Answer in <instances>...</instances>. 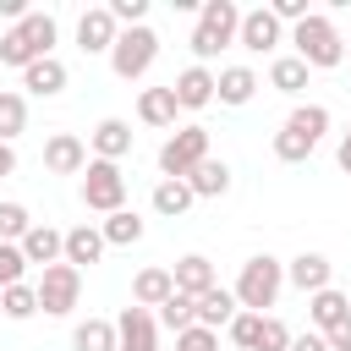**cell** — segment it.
<instances>
[{"label":"cell","mask_w":351,"mask_h":351,"mask_svg":"<svg viewBox=\"0 0 351 351\" xmlns=\"http://www.w3.org/2000/svg\"><path fill=\"white\" fill-rule=\"evenodd\" d=\"M55 38H60L55 16H49V11H27L22 22H11V27H5V38H0V66L27 71L33 60L55 55Z\"/></svg>","instance_id":"obj_1"},{"label":"cell","mask_w":351,"mask_h":351,"mask_svg":"<svg viewBox=\"0 0 351 351\" xmlns=\"http://www.w3.org/2000/svg\"><path fill=\"white\" fill-rule=\"evenodd\" d=\"M280 291H285V263L269 258V252L247 258L241 274H236V285H230V296H236L241 313H269V307L280 302Z\"/></svg>","instance_id":"obj_2"},{"label":"cell","mask_w":351,"mask_h":351,"mask_svg":"<svg viewBox=\"0 0 351 351\" xmlns=\"http://www.w3.org/2000/svg\"><path fill=\"white\" fill-rule=\"evenodd\" d=\"M291 44H296V60H302L307 71H329V66L346 60V38L335 33V22H329L324 11H307V16L291 27Z\"/></svg>","instance_id":"obj_3"},{"label":"cell","mask_w":351,"mask_h":351,"mask_svg":"<svg viewBox=\"0 0 351 351\" xmlns=\"http://www.w3.org/2000/svg\"><path fill=\"white\" fill-rule=\"evenodd\" d=\"M236 27H241V5L236 0H203L197 5V27H192V55L197 66H208L219 49L236 44Z\"/></svg>","instance_id":"obj_4"},{"label":"cell","mask_w":351,"mask_h":351,"mask_svg":"<svg viewBox=\"0 0 351 351\" xmlns=\"http://www.w3.org/2000/svg\"><path fill=\"white\" fill-rule=\"evenodd\" d=\"M159 60V33L143 22V27H121L115 33V44H110V71L121 77V82H137V77H148V66Z\"/></svg>","instance_id":"obj_5"},{"label":"cell","mask_w":351,"mask_h":351,"mask_svg":"<svg viewBox=\"0 0 351 351\" xmlns=\"http://www.w3.org/2000/svg\"><path fill=\"white\" fill-rule=\"evenodd\" d=\"M203 159H208V132H203V126H181V132H170L165 148H159V176H165V181H186Z\"/></svg>","instance_id":"obj_6"},{"label":"cell","mask_w":351,"mask_h":351,"mask_svg":"<svg viewBox=\"0 0 351 351\" xmlns=\"http://www.w3.org/2000/svg\"><path fill=\"white\" fill-rule=\"evenodd\" d=\"M82 203H88L93 214H115V208H126V176H121V165H110V159H88V170H82Z\"/></svg>","instance_id":"obj_7"},{"label":"cell","mask_w":351,"mask_h":351,"mask_svg":"<svg viewBox=\"0 0 351 351\" xmlns=\"http://www.w3.org/2000/svg\"><path fill=\"white\" fill-rule=\"evenodd\" d=\"M38 313H49V318H66L71 307H77V296H82V269H71V263H49L44 274H38Z\"/></svg>","instance_id":"obj_8"},{"label":"cell","mask_w":351,"mask_h":351,"mask_svg":"<svg viewBox=\"0 0 351 351\" xmlns=\"http://www.w3.org/2000/svg\"><path fill=\"white\" fill-rule=\"evenodd\" d=\"M236 44H241V49H252V55H274V49L285 44V27L274 22V11H269V5H258V11H241Z\"/></svg>","instance_id":"obj_9"},{"label":"cell","mask_w":351,"mask_h":351,"mask_svg":"<svg viewBox=\"0 0 351 351\" xmlns=\"http://www.w3.org/2000/svg\"><path fill=\"white\" fill-rule=\"evenodd\" d=\"M115 351H159V324H154V313L148 307H121V318H115Z\"/></svg>","instance_id":"obj_10"},{"label":"cell","mask_w":351,"mask_h":351,"mask_svg":"<svg viewBox=\"0 0 351 351\" xmlns=\"http://www.w3.org/2000/svg\"><path fill=\"white\" fill-rule=\"evenodd\" d=\"M44 170H49V176H82V170H88V143H82L77 132H55V137L44 143Z\"/></svg>","instance_id":"obj_11"},{"label":"cell","mask_w":351,"mask_h":351,"mask_svg":"<svg viewBox=\"0 0 351 351\" xmlns=\"http://www.w3.org/2000/svg\"><path fill=\"white\" fill-rule=\"evenodd\" d=\"M115 16L104 11V5H88L82 16H77V49L82 55H110V44H115Z\"/></svg>","instance_id":"obj_12"},{"label":"cell","mask_w":351,"mask_h":351,"mask_svg":"<svg viewBox=\"0 0 351 351\" xmlns=\"http://www.w3.org/2000/svg\"><path fill=\"white\" fill-rule=\"evenodd\" d=\"M88 154H93V159H110V165H121V159L132 154V126H126L121 115H104V121L93 126V137H88Z\"/></svg>","instance_id":"obj_13"},{"label":"cell","mask_w":351,"mask_h":351,"mask_svg":"<svg viewBox=\"0 0 351 351\" xmlns=\"http://www.w3.org/2000/svg\"><path fill=\"white\" fill-rule=\"evenodd\" d=\"M329 274H335V263H329L324 252H296V258L285 263V280H291L302 296H318V291H329Z\"/></svg>","instance_id":"obj_14"},{"label":"cell","mask_w":351,"mask_h":351,"mask_svg":"<svg viewBox=\"0 0 351 351\" xmlns=\"http://www.w3.org/2000/svg\"><path fill=\"white\" fill-rule=\"evenodd\" d=\"M170 93H176V104H181V110H208V104H214V71L192 60V66L170 82Z\"/></svg>","instance_id":"obj_15"},{"label":"cell","mask_w":351,"mask_h":351,"mask_svg":"<svg viewBox=\"0 0 351 351\" xmlns=\"http://www.w3.org/2000/svg\"><path fill=\"white\" fill-rule=\"evenodd\" d=\"M252 93H258V71H252V66H225V71H214V99H219V104L241 110V104H252Z\"/></svg>","instance_id":"obj_16"},{"label":"cell","mask_w":351,"mask_h":351,"mask_svg":"<svg viewBox=\"0 0 351 351\" xmlns=\"http://www.w3.org/2000/svg\"><path fill=\"white\" fill-rule=\"evenodd\" d=\"M22 247V258L27 263H38V269H49V263H60V247H66V230H55V225H38L33 219V230L16 241Z\"/></svg>","instance_id":"obj_17"},{"label":"cell","mask_w":351,"mask_h":351,"mask_svg":"<svg viewBox=\"0 0 351 351\" xmlns=\"http://www.w3.org/2000/svg\"><path fill=\"white\" fill-rule=\"evenodd\" d=\"M170 280H176V291H181V296H192V302H197L203 291H214V285H219V280H214V263H208L203 252H186V258L170 269Z\"/></svg>","instance_id":"obj_18"},{"label":"cell","mask_w":351,"mask_h":351,"mask_svg":"<svg viewBox=\"0 0 351 351\" xmlns=\"http://www.w3.org/2000/svg\"><path fill=\"white\" fill-rule=\"evenodd\" d=\"M176 115H181V104H176V93H170V88H143V93H137V121H143V126L170 132V126H176Z\"/></svg>","instance_id":"obj_19"},{"label":"cell","mask_w":351,"mask_h":351,"mask_svg":"<svg viewBox=\"0 0 351 351\" xmlns=\"http://www.w3.org/2000/svg\"><path fill=\"white\" fill-rule=\"evenodd\" d=\"M99 258H104V236H99V225H71V230H66V247H60V263L82 269V263H99Z\"/></svg>","instance_id":"obj_20"},{"label":"cell","mask_w":351,"mask_h":351,"mask_svg":"<svg viewBox=\"0 0 351 351\" xmlns=\"http://www.w3.org/2000/svg\"><path fill=\"white\" fill-rule=\"evenodd\" d=\"M307 318H313V329H318V335H329L335 324H346V318H351V296L329 285V291L307 296Z\"/></svg>","instance_id":"obj_21"},{"label":"cell","mask_w":351,"mask_h":351,"mask_svg":"<svg viewBox=\"0 0 351 351\" xmlns=\"http://www.w3.org/2000/svg\"><path fill=\"white\" fill-rule=\"evenodd\" d=\"M22 88H27L33 99H55V93H66V66H60L55 55H44V60H33V66L22 71Z\"/></svg>","instance_id":"obj_22"},{"label":"cell","mask_w":351,"mask_h":351,"mask_svg":"<svg viewBox=\"0 0 351 351\" xmlns=\"http://www.w3.org/2000/svg\"><path fill=\"white\" fill-rule=\"evenodd\" d=\"M236 313H241V307H236V296H230L225 285L203 291V296H197V307H192V318H197L203 329H214V335H219V329H225V324H230Z\"/></svg>","instance_id":"obj_23"},{"label":"cell","mask_w":351,"mask_h":351,"mask_svg":"<svg viewBox=\"0 0 351 351\" xmlns=\"http://www.w3.org/2000/svg\"><path fill=\"white\" fill-rule=\"evenodd\" d=\"M186 186H192V197H225V192H230V165L208 154V159L186 176Z\"/></svg>","instance_id":"obj_24"},{"label":"cell","mask_w":351,"mask_h":351,"mask_svg":"<svg viewBox=\"0 0 351 351\" xmlns=\"http://www.w3.org/2000/svg\"><path fill=\"white\" fill-rule=\"evenodd\" d=\"M170 291H176L170 269H137V280H132V302L137 307H165Z\"/></svg>","instance_id":"obj_25"},{"label":"cell","mask_w":351,"mask_h":351,"mask_svg":"<svg viewBox=\"0 0 351 351\" xmlns=\"http://www.w3.org/2000/svg\"><path fill=\"white\" fill-rule=\"evenodd\" d=\"M269 88L285 93V99H296V93L307 88V66H302L296 55H274V60H269Z\"/></svg>","instance_id":"obj_26"},{"label":"cell","mask_w":351,"mask_h":351,"mask_svg":"<svg viewBox=\"0 0 351 351\" xmlns=\"http://www.w3.org/2000/svg\"><path fill=\"white\" fill-rule=\"evenodd\" d=\"M99 236H104V247H137L143 241V219L132 208H115V214H104Z\"/></svg>","instance_id":"obj_27"},{"label":"cell","mask_w":351,"mask_h":351,"mask_svg":"<svg viewBox=\"0 0 351 351\" xmlns=\"http://www.w3.org/2000/svg\"><path fill=\"white\" fill-rule=\"evenodd\" d=\"M285 132H296V137H307V143L318 148V137L329 132V110H324V104H296V110L285 115Z\"/></svg>","instance_id":"obj_28"},{"label":"cell","mask_w":351,"mask_h":351,"mask_svg":"<svg viewBox=\"0 0 351 351\" xmlns=\"http://www.w3.org/2000/svg\"><path fill=\"white\" fill-rule=\"evenodd\" d=\"M71 346L77 351H115V318H82L71 329Z\"/></svg>","instance_id":"obj_29"},{"label":"cell","mask_w":351,"mask_h":351,"mask_svg":"<svg viewBox=\"0 0 351 351\" xmlns=\"http://www.w3.org/2000/svg\"><path fill=\"white\" fill-rule=\"evenodd\" d=\"M192 203H197V197H192L186 181H159V186H154V214H165V219H181Z\"/></svg>","instance_id":"obj_30"},{"label":"cell","mask_w":351,"mask_h":351,"mask_svg":"<svg viewBox=\"0 0 351 351\" xmlns=\"http://www.w3.org/2000/svg\"><path fill=\"white\" fill-rule=\"evenodd\" d=\"M22 132H27V99L0 88V143H16Z\"/></svg>","instance_id":"obj_31"},{"label":"cell","mask_w":351,"mask_h":351,"mask_svg":"<svg viewBox=\"0 0 351 351\" xmlns=\"http://www.w3.org/2000/svg\"><path fill=\"white\" fill-rule=\"evenodd\" d=\"M192 307H197L192 296L170 291V296H165V307L154 313V324H165V329H176V335H181V329H192V324H197V318H192Z\"/></svg>","instance_id":"obj_32"},{"label":"cell","mask_w":351,"mask_h":351,"mask_svg":"<svg viewBox=\"0 0 351 351\" xmlns=\"http://www.w3.org/2000/svg\"><path fill=\"white\" fill-rule=\"evenodd\" d=\"M0 313L16 318V324L33 318V313H38V291H33V285H11V291H0Z\"/></svg>","instance_id":"obj_33"},{"label":"cell","mask_w":351,"mask_h":351,"mask_svg":"<svg viewBox=\"0 0 351 351\" xmlns=\"http://www.w3.org/2000/svg\"><path fill=\"white\" fill-rule=\"evenodd\" d=\"M252 351H291V329L274 318V313H263V324H258V340H252Z\"/></svg>","instance_id":"obj_34"},{"label":"cell","mask_w":351,"mask_h":351,"mask_svg":"<svg viewBox=\"0 0 351 351\" xmlns=\"http://www.w3.org/2000/svg\"><path fill=\"white\" fill-rule=\"evenodd\" d=\"M33 230V214L22 203H0V241H22Z\"/></svg>","instance_id":"obj_35"},{"label":"cell","mask_w":351,"mask_h":351,"mask_svg":"<svg viewBox=\"0 0 351 351\" xmlns=\"http://www.w3.org/2000/svg\"><path fill=\"white\" fill-rule=\"evenodd\" d=\"M22 269H27V258H22V247H16V241H0V291H11V285H22Z\"/></svg>","instance_id":"obj_36"},{"label":"cell","mask_w":351,"mask_h":351,"mask_svg":"<svg viewBox=\"0 0 351 351\" xmlns=\"http://www.w3.org/2000/svg\"><path fill=\"white\" fill-rule=\"evenodd\" d=\"M307 154H313V143H307V137H296V132H285V126L274 132V159H285V165H302Z\"/></svg>","instance_id":"obj_37"},{"label":"cell","mask_w":351,"mask_h":351,"mask_svg":"<svg viewBox=\"0 0 351 351\" xmlns=\"http://www.w3.org/2000/svg\"><path fill=\"white\" fill-rule=\"evenodd\" d=\"M104 11L115 16V27H143V16H148V0H110Z\"/></svg>","instance_id":"obj_38"},{"label":"cell","mask_w":351,"mask_h":351,"mask_svg":"<svg viewBox=\"0 0 351 351\" xmlns=\"http://www.w3.org/2000/svg\"><path fill=\"white\" fill-rule=\"evenodd\" d=\"M258 324H263V313H236L225 329H230V340H236L241 351H252V340H258Z\"/></svg>","instance_id":"obj_39"},{"label":"cell","mask_w":351,"mask_h":351,"mask_svg":"<svg viewBox=\"0 0 351 351\" xmlns=\"http://www.w3.org/2000/svg\"><path fill=\"white\" fill-rule=\"evenodd\" d=\"M176 351H219V335H214V329H203V324H192V329H181V335H176Z\"/></svg>","instance_id":"obj_40"},{"label":"cell","mask_w":351,"mask_h":351,"mask_svg":"<svg viewBox=\"0 0 351 351\" xmlns=\"http://www.w3.org/2000/svg\"><path fill=\"white\" fill-rule=\"evenodd\" d=\"M324 346H329V351H351V318H346V324H335V329L324 335Z\"/></svg>","instance_id":"obj_41"},{"label":"cell","mask_w":351,"mask_h":351,"mask_svg":"<svg viewBox=\"0 0 351 351\" xmlns=\"http://www.w3.org/2000/svg\"><path fill=\"white\" fill-rule=\"evenodd\" d=\"M291 351H329V346H324L318 329H307V335H291Z\"/></svg>","instance_id":"obj_42"},{"label":"cell","mask_w":351,"mask_h":351,"mask_svg":"<svg viewBox=\"0 0 351 351\" xmlns=\"http://www.w3.org/2000/svg\"><path fill=\"white\" fill-rule=\"evenodd\" d=\"M11 170H16V148H11V143H0V181H5Z\"/></svg>","instance_id":"obj_43"},{"label":"cell","mask_w":351,"mask_h":351,"mask_svg":"<svg viewBox=\"0 0 351 351\" xmlns=\"http://www.w3.org/2000/svg\"><path fill=\"white\" fill-rule=\"evenodd\" d=\"M335 159H340V170L351 176V126H346V137H340V154H335Z\"/></svg>","instance_id":"obj_44"},{"label":"cell","mask_w":351,"mask_h":351,"mask_svg":"<svg viewBox=\"0 0 351 351\" xmlns=\"http://www.w3.org/2000/svg\"><path fill=\"white\" fill-rule=\"evenodd\" d=\"M346 55H351V44H346Z\"/></svg>","instance_id":"obj_45"}]
</instances>
